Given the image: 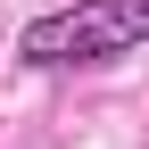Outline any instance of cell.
I'll list each match as a JSON object with an SVG mask.
<instances>
[{"label":"cell","mask_w":149,"mask_h":149,"mask_svg":"<svg viewBox=\"0 0 149 149\" xmlns=\"http://www.w3.org/2000/svg\"><path fill=\"white\" fill-rule=\"evenodd\" d=\"M149 42V0H74V8H42L17 33L25 66H108Z\"/></svg>","instance_id":"1"}]
</instances>
